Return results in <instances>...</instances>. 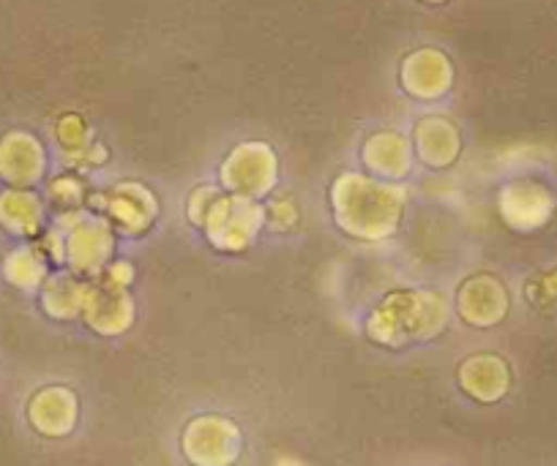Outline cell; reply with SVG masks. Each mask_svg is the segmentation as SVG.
I'll use <instances>...</instances> for the list:
<instances>
[{
    "label": "cell",
    "instance_id": "1",
    "mask_svg": "<svg viewBox=\"0 0 557 466\" xmlns=\"http://www.w3.org/2000/svg\"><path fill=\"white\" fill-rule=\"evenodd\" d=\"M334 213L339 227L356 238H385L399 224L401 191L361 175H347L334 186Z\"/></svg>",
    "mask_w": 557,
    "mask_h": 466
},
{
    "label": "cell",
    "instance_id": "2",
    "mask_svg": "<svg viewBox=\"0 0 557 466\" xmlns=\"http://www.w3.org/2000/svg\"><path fill=\"white\" fill-rule=\"evenodd\" d=\"M446 319V305L437 294L394 292L372 311L369 336L380 344L401 347L407 341L426 339Z\"/></svg>",
    "mask_w": 557,
    "mask_h": 466
},
{
    "label": "cell",
    "instance_id": "3",
    "mask_svg": "<svg viewBox=\"0 0 557 466\" xmlns=\"http://www.w3.org/2000/svg\"><path fill=\"white\" fill-rule=\"evenodd\" d=\"M189 216L206 224L211 243H216L219 249L238 251L251 243L265 213L244 197H219L213 191V197L200 200L197 194L195 202H189Z\"/></svg>",
    "mask_w": 557,
    "mask_h": 466
},
{
    "label": "cell",
    "instance_id": "4",
    "mask_svg": "<svg viewBox=\"0 0 557 466\" xmlns=\"http://www.w3.org/2000/svg\"><path fill=\"white\" fill-rule=\"evenodd\" d=\"M181 448L195 466H230L240 455V431L227 417L202 415L186 426Z\"/></svg>",
    "mask_w": 557,
    "mask_h": 466
},
{
    "label": "cell",
    "instance_id": "5",
    "mask_svg": "<svg viewBox=\"0 0 557 466\" xmlns=\"http://www.w3.org/2000/svg\"><path fill=\"white\" fill-rule=\"evenodd\" d=\"M273 173H276V164H273L271 150L262 144H244L233 150L222 169V178L235 197L257 200L273 186Z\"/></svg>",
    "mask_w": 557,
    "mask_h": 466
},
{
    "label": "cell",
    "instance_id": "6",
    "mask_svg": "<svg viewBox=\"0 0 557 466\" xmlns=\"http://www.w3.org/2000/svg\"><path fill=\"white\" fill-rule=\"evenodd\" d=\"M112 249V235L104 218H83L66 235L63 254L77 273H96L104 267Z\"/></svg>",
    "mask_w": 557,
    "mask_h": 466
},
{
    "label": "cell",
    "instance_id": "7",
    "mask_svg": "<svg viewBox=\"0 0 557 466\" xmlns=\"http://www.w3.org/2000/svg\"><path fill=\"white\" fill-rule=\"evenodd\" d=\"M83 319L99 333H121L132 325V300H128L126 289L110 287V284H101V287H88L83 300Z\"/></svg>",
    "mask_w": 557,
    "mask_h": 466
},
{
    "label": "cell",
    "instance_id": "8",
    "mask_svg": "<svg viewBox=\"0 0 557 466\" xmlns=\"http://www.w3.org/2000/svg\"><path fill=\"white\" fill-rule=\"evenodd\" d=\"M28 417L45 437H66L77 426V399L69 388H45L30 399Z\"/></svg>",
    "mask_w": 557,
    "mask_h": 466
},
{
    "label": "cell",
    "instance_id": "9",
    "mask_svg": "<svg viewBox=\"0 0 557 466\" xmlns=\"http://www.w3.org/2000/svg\"><path fill=\"white\" fill-rule=\"evenodd\" d=\"M45 173L41 144L28 134H9L0 142V178L12 186H30Z\"/></svg>",
    "mask_w": 557,
    "mask_h": 466
},
{
    "label": "cell",
    "instance_id": "10",
    "mask_svg": "<svg viewBox=\"0 0 557 466\" xmlns=\"http://www.w3.org/2000/svg\"><path fill=\"white\" fill-rule=\"evenodd\" d=\"M508 382V368L500 357H492V355H475L468 357V361L459 366V385L468 390L473 399L479 401H497L506 395Z\"/></svg>",
    "mask_w": 557,
    "mask_h": 466
},
{
    "label": "cell",
    "instance_id": "11",
    "mask_svg": "<svg viewBox=\"0 0 557 466\" xmlns=\"http://www.w3.org/2000/svg\"><path fill=\"white\" fill-rule=\"evenodd\" d=\"M459 311H462V317L468 323L492 325L506 311V294H503V289L492 278H473V281H468L459 289Z\"/></svg>",
    "mask_w": 557,
    "mask_h": 466
},
{
    "label": "cell",
    "instance_id": "12",
    "mask_svg": "<svg viewBox=\"0 0 557 466\" xmlns=\"http://www.w3.org/2000/svg\"><path fill=\"white\" fill-rule=\"evenodd\" d=\"M107 213H110V222L117 224L123 232H139L151 224L153 200L148 191L137 189V186H128V189L121 186L107 202Z\"/></svg>",
    "mask_w": 557,
    "mask_h": 466
},
{
    "label": "cell",
    "instance_id": "13",
    "mask_svg": "<svg viewBox=\"0 0 557 466\" xmlns=\"http://www.w3.org/2000/svg\"><path fill=\"white\" fill-rule=\"evenodd\" d=\"M41 202L30 191L0 194V224L20 238H34L41 229Z\"/></svg>",
    "mask_w": 557,
    "mask_h": 466
},
{
    "label": "cell",
    "instance_id": "14",
    "mask_svg": "<svg viewBox=\"0 0 557 466\" xmlns=\"http://www.w3.org/2000/svg\"><path fill=\"white\" fill-rule=\"evenodd\" d=\"M85 292H88V287L74 281L72 276L52 278V281H47L45 287V308L50 311L52 317H61V319L74 317V314L83 311Z\"/></svg>",
    "mask_w": 557,
    "mask_h": 466
},
{
    "label": "cell",
    "instance_id": "15",
    "mask_svg": "<svg viewBox=\"0 0 557 466\" xmlns=\"http://www.w3.org/2000/svg\"><path fill=\"white\" fill-rule=\"evenodd\" d=\"M3 273H7L9 281L20 289H34L39 284H45L47 265L45 256L36 249H17L9 254L7 265H3Z\"/></svg>",
    "mask_w": 557,
    "mask_h": 466
},
{
    "label": "cell",
    "instance_id": "16",
    "mask_svg": "<svg viewBox=\"0 0 557 466\" xmlns=\"http://www.w3.org/2000/svg\"><path fill=\"white\" fill-rule=\"evenodd\" d=\"M367 155L372 169L388 178H399L407 169V148L399 137H374Z\"/></svg>",
    "mask_w": 557,
    "mask_h": 466
},
{
    "label": "cell",
    "instance_id": "17",
    "mask_svg": "<svg viewBox=\"0 0 557 466\" xmlns=\"http://www.w3.org/2000/svg\"><path fill=\"white\" fill-rule=\"evenodd\" d=\"M271 466H304L301 461H296V458H278V461H273Z\"/></svg>",
    "mask_w": 557,
    "mask_h": 466
}]
</instances>
